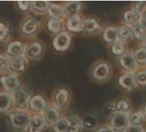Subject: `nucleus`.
Here are the masks:
<instances>
[{"instance_id":"nucleus-1","label":"nucleus","mask_w":146,"mask_h":132,"mask_svg":"<svg viewBox=\"0 0 146 132\" xmlns=\"http://www.w3.org/2000/svg\"><path fill=\"white\" fill-rule=\"evenodd\" d=\"M110 124L114 131H123L129 126L128 116L123 112H114L110 118Z\"/></svg>"},{"instance_id":"nucleus-2","label":"nucleus","mask_w":146,"mask_h":132,"mask_svg":"<svg viewBox=\"0 0 146 132\" xmlns=\"http://www.w3.org/2000/svg\"><path fill=\"white\" fill-rule=\"evenodd\" d=\"M29 117L27 112L18 111L10 114V122L15 129H23L28 125Z\"/></svg>"},{"instance_id":"nucleus-3","label":"nucleus","mask_w":146,"mask_h":132,"mask_svg":"<svg viewBox=\"0 0 146 132\" xmlns=\"http://www.w3.org/2000/svg\"><path fill=\"white\" fill-rule=\"evenodd\" d=\"M4 88L9 92V93H15L18 90V88L20 86V82L17 77L15 75H8L5 77H2L0 78Z\"/></svg>"},{"instance_id":"nucleus-4","label":"nucleus","mask_w":146,"mask_h":132,"mask_svg":"<svg viewBox=\"0 0 146 132\" xmlns=\"http://www.w3.org/2000/svg\"><path fill=\"white\" fill-rule=\"evenodd\" d=\"M70 40V37L67 33H60L53 40V47L58 51H64L69 48Z\"/></svg>"},{"instance_id":"nucleus-5","label":"nucleus","mask_w":146,"mask_h":132,"mask_svg":"<svg viewBox=\"0 0 146 132\" xmlns=\"http://www.w3.org/2000/svg\"><path fill=\"white\" fill-rule=\"evenodd\" d=\"M110 73L109 66L106 63H100L96 64L92 70V76L93 77L99 82L105 81Z\"/></svg>"},{"instance_id":"nucleus-6","label":"nucleus","mask_w":146,"mask_h":132,"mask_svg":"<svg viewBox=\"0 0 146 132\" xmlns=\"http://www.w3.org/2000/svg\"><path fill=\"white\" fill-rule=\"evenodd\" d=\"M46 126V121L40 115L32 116L28 123L29 132H41Z\"/></svg>"},{"instance_id":"nucleus-7","label":"nucleus","mask_w":146,"mask_h":132,"mask_svg":"<svg viewBox=\"0 0 146 132\" xmlns=\"http://www.w3.org/2000/svg\"><path fill=\"white\" fill-rule=\"evenodd\" d=\"M29 94L23 89H18L14 94L15 104L20 109H24L27 107L29 102Z\"/></svg>"},{"instance_id":"nucleus-8","label":"nucleus","mask_w":146,"mask_h":132,"mask_svg":"<svg viewBox=\"0 0 146 132\" xmlns=\"http://www.w3.org/2000/svg\"><path fill=\"white\" fill-rule=\"evenodd\" d=\"M119 84L124 89L127 91H131L137 86V82L135 77L131 74H125L119 77Z\"/></svg>"},{"instance_id":"nucleus-9","label":"nucleus","mask_w":146,"mask_h":132,"mask_svg":"<svg viewBox=\"0 0 146 132\" xmlns=\"http://www.w3.org/2000/svg\"><path fill=\"white\" fill-rule=\"evenodd\" d=\"M119 62L120 66L125 71H132L136 68V61L133 57V55L131 53H125L121 55Z\"/></svg>"},{"instance_id":"nucleus-10","label":"nucleus","mask_w":146,"mask_h":132,"mask_svg":"<svg viewBox=\"0 0 146 132\" xmlns=\"http://www.w3.org/2000/svg\"><path fill=\"white\" fill-rule=\"evenodd\" d=\"M39 28V22L35 18H29L25 20L22 26V32L25 35H32L36 33Z\"/></svg>"},{"instance_id":"nucleus-11","label":"nucleus","mask_w":146,"mask_h":132,"mask_svg":"<svg viewBox=\"0 0 146 132\" xmlns=\"http://www.w3.org/2000/svg\"><path fill=\"white\" fill-rule=\"evenodd\" d=\"M42 52V46L38 42H33L29 46H27L25 50V55L27 58L30 60H34L38 57Z\"/></svg>"},{"instance_id":"nucleus-12","label":"nucleus","mask_w":146,"mask_h":132,"mask_svg":"<svg viewBox=\"0 0 146 132\" xmlns=\"http://www.w3.org/2000/svg\"><path fill=\"white\" fill-rule=\"evenodd\" d=\"M66 27L68 30L71 32L74 33L81 32L84 30V21L78 16L74 17H70L66 22Z\"/></svg>"},{"instance_id":"nucleus-13","label":"nucleus","mask_w":146,"mask_h":132,"mask_svg":"<svg viewBox=\"0 0 146 132\" xmlns=\"http://www.w3.org/2000/svg\"><path fill=\"white\" fill-rule=\"evenodd\" d=\"M29 106L35 112H42L46 107V102L42 96L36 95L29 100Z\"/></svg>"},{"instance_id":"nucleus-14","label":"nucleus","mask_w":146,"mask_h":132,"mask_svg":"<svg viewBox=\"0 0 146 132\" xmlns=\"http://www.w3.org/2000/svg\"><path fill=\"white\" fill-rule=\"evenodd\" d=\"M68 123V131L67 132H80L82 128V123L78 117L73 114H69L66 117Z\"/></svg>"},{"instance_id":"nucleus-15","label":"nucleus","mask_w":146,"mask_h":132,"mask_svg":"<svg viewBox=\"0 0 146 132\" xmlns=\"http://www.w3.org/2000/svg\"><path fill=\"white\" fill-rule=\"evenodd\" d=\"M82 8V5L78 1H71L67 3L64 5V13L70 18L77 16V15L80 12Z\"/></svg>"},{"instance_id":"nucleus-16","label":"nucleus","mask_w":146,"mask_h":132,"mask_svg":"<svg viewBox=\"0 0 146 132\" xmlns=\"http://www.w3.org/2000/svg\"><path fill=\"white\" fill-rule=\"evenodd\" d=\"M46 123L47 122L50 124H54L57 121L60 119V114L58 109L54 106H50L46 108L45 112V117H44Z\"/></svg>"},{"instance_id":"nucleus-17","label":"nucleus","mask_w":146,"mask_h":132,"mask_svg":"<svg viewBox=\"0 0 146 132\" xmlns=\"http://www.w3.org/2000/svg\"><path fill=\"white\" fill-rule=\"evenodd\" d=\"M69 100V93L66 89H59L54 96V103L58 107H64Z\"/></svg>"},{"instance_id":"nucleus-18","label":"nucleus","mask_w":146,"mask_h":132,"mask_svg":"<svg viewBox=\"0 0 146 132\" xmlns=\"http://www.w3.org/2000/svg\"><path fill=\"white\" fill-rule=\"evenodd\" d=\"M12 106V97L7 93H0V112H5Z\"/></svg>"},{"instance_id":"nucleus-19","label":"nucleus","mask_w":146,"mask_h":132,"mask_svg":"<svg viewBox=\"0 0 146 132\" xmlns=\"http://www.w3.org/2000/svg\"><path fill=\"white\" fill-rule=\"evenodd\" d=\"M9 67L15 72H23L25 69V62L20 57H14L9 62Z\"/></svg>"},{"instance_id":"nucleus-20","label":"nucleus","mask_w":146,"mask_h":132,"mask_svg":"<svg viewBox=\"0 0 146 132\" xmlns=\"http://www.w3.org/2000/svg\"><path fill=\"white\" fill-rule=\"evenodd\" d=\"M100 28V25L98 24L96 20L93 18H88L84 21V31L88 34H94L99 31Z\"/></svg>"},{"instance_id":"nucleus-21","label":"nucleus","mask_w":146,"mask_h":132,"mask_svg":"<svg viewBox=\"0 0 146 132\" xmlns=\"http://www.w3.org/2000/svg\"><path fill=\"white\" fill-rule=\"evenodd\" d=\"M124 21L130 25H135L139 22L140 21V15L138 12L135 11L134 10H130L125 12L124 14Z\"/></svg>"},{"instance_id":"nucleus-22","label":"nucleus","mask_w":146,"mask_h":132,"mask_svg":"<svg viewBox=\"0 0 146 132\" xmlns=\"http://www.w3.org/2000/svg\"><path fill=\"white\" fill-rule=\"evenodd\" d=\"M48 14L52 19L60 20L64 15V11L63 7L58 5H51L48 7Z\"/></svg>"},{"instance_id":"nucleus-23","label":"nucleus","mask_w":146,"mask_h":132,"mask_svg":"<svg viewBox=\"0 0 146 132\" xmlns=\"http://www.w3.org/2000/svg\"><path fill=\"white\" fill-rule=\"evenodd\" d=\"M7 52L14 57H19L23 52V46L19 41L11 42L7 48Z\"/></svg>"},{"instance_id":"nucleus-24","label":"nucleus","mask_w":146,"mask_h":132,"mask_svg":"<svg viewBox=\"0 0 146 132\" xmlns=\"http://www.w3.org/2000/svg\"><path fill=\"white\" fill-rule=\"evenodd\" d=\"M131 33L138 40H143L144 39V37L146 36V29L140 22H138L131 27Z\"/></svg>"},{"instance_id":"nucleus-25","label":"nucleus","mask_w":146,"mask_h":132,"mask_svg":"<svg viewBox=\"0 0 146 132\" xmlns=\"http://www.w3.org/2000/svg\"><path fill=\"white\" fill-rule=\"evenodd\" d=\"M117 39V29L114 27H108L103 33V40L107 43H113Z\"/></svg>"},{"instance_id":"nucleus-26","label":"nucleus","mask_w":146,"mask_h":132,"mask_svg":"<svg viewBox=\"0 0 146 132\" xmlns=\"http://www.w3.org/2000/svg\"><path fill=\"white\" fill-rule=\"evenodd\" d=\"M47 29L52 34H58L62 29V22L58 19H50L46 24Z\"/></svg>"},{"instance_id":"nucleus-27","label":"nucleus","mask_w":146,"mask_h":132,"mask_svg":"<svg viewBox=\"0 0 146 132\" xmlns=\"http://www.w3.org/2000/svg\"><path fill=\"white\" fill-rule=\"evenodd\" d=\"M131 36V29L127 28L126 26H121L117 29V38L119 41H126L128 40Z\"/></svg>"},{"instance_id":"nucleus-28","label":"nucleus","mask_w":146,"mask_h":132,"mask_svg":"<svg viewBox=\"0 0 146 132\" xmlns=\"http://www.w3.org/2000/svg\"><path fill=\"white\" fill-rule=\"evenodd\" d=\"M97 123H98V120H97L96 117L92 114L86 115L83 120V125L88 129H92L96 128Z\"/></svg>"},{"instance_id":"nucleus-29","label":"nucleus","mask_w":146,"mask_h":132,"mask_svg":"<svg viewBox=\"0 0 146 132\" xmlns=\"http://www.w3.org/2000/svg\"><path fill=\"white\" fill-rule=\"evenodd\" d=\"M53 132H67L68 131V123L66 118H60L54 124H52Z\"/></svg>"},{"instance_id":"nucleus-30","label":"nucleus","mask_w":146,"mask_h":132,"mask_svg":"<svg viewBox=\"0 0 146 132\" xmlns=\"http://www.w3.org/2000/svg\"><path fill=\"white\" fill-rule=\"evenodd\" d=\"M31 6L33 7L35 11L41 13V12H45L46 10H48L49 3L46 1H34L31 3Z\"/></svg>"},{"instance_id":"nucleus-31","label":"nucleus","mask_w":146,"mask_h":132,"mask_svg":"<svg viewBox=\"0 0 146 132\" xmlns=\"http://www.w3.org/2000/svg\"><path fill=\"white\" fill-rule=\"evenodd\" d=\"M128 120H129V123H131V125L140 126V124L143 123V116L140 112H134L130 114V116L128 117Z\"/></svg>"},{"instance_id":"nucleus-32","label":"nucleus","mask_w":146,"mask_h":132,"mask_svg":"<svg viewBox=\"0 0 146 132\" xmlns=\"http://www.w3.org/2000/svg\"><path fill=\"white\" fill-rule=\"evenodd\" d=\"M133 57L136 63L143 64L146 63V50L143 48H139L135 51L133 54Z\"/></svg>"},{"instance_id":"nucleus-33","label":"nucleus","mask_w":146,"mask_h":132,"mask_svg":"<svg viewBox=\"0 0 146 132\" xmlns=\"http://www.w3.org/2000/svg\"><path fill=\"white\" fill-rule=\"evenodd\" d=\"M125 49V47L124 43L119 40H116L115 42L113 43L111 51H112L113 54H114L116 56H121V55H123Z\"/></svg>"},{"instance_id":"nucleus-34","label":"nucleus","mask_w":146,"mask_h":132,"mask_svg":"<svg viewBox=\"0 0 146 132\" xmlns=\"http://www.w3.org/2000/svg\"><path fill=\"white\" fill-rule=\"evenodd\" d=\"M115 108H116V111H118V112H123V113H125L130 108V103L126 100H124V99L123 100H119L116 103Z\"/></svg>"},{"instance_id":"nucleus-35","label":"nucleus","mask_w":146,"mask_h":132,"mask_svg":"<svg viewBox=\"0 0 146 132\" xmlns=\"http://www.w3.org/2000/svg\"><path fill=\"white\" fill-rule=\"evenodd\" d=\"M135 79L138 84L142 86H145L146 85V71H141L137 72V74L135 77Z\"/></svg>"},{"instance_id":"nucleus-36","label":"nucleus","mask_w":146,"mask_h":132,"mask_svg":"<svg viewBox=\"0 0 146 132\" xmlns=\"http://www.w3.org/2000/svg\"><path fill=\"white\" fill-rule=\"evenodd\" d=\"M8 66H9V63L6 57L4 55H0V73L5 72L8 68Z\"/></svg>"},{"instance_id":"nucleus-37","label":"nucleus","mask_w":146,"mask_h":132,"mask_svg":"<svg viewBox=\"0 0 146 132\" xmlns=\"http://www.w3.org/2000/svg\"><path fill=\"white\" fill-rule=\"evenodd\" d=\"M8 34H9V28L3 23H0V42L3 41L6 38Z\"/></svg>"},{"instance_id":"nucleus-38","label":"nucleus","mask_w":146,"mask_h":132,"mask_svg":"<svg viewBox=\"0 0 146 132\" xmlns=\"http://www.w3.org/2000/svg\"><path fill=\"white\" fill-rule=\"evenodd\" d=\"M17 5L22 11H27L29 10V7L31 6V3L29 1H18Z\"/></svg>"},{"instance_id":"nucleus-39","label":"nucleus","mask_w":146,"mask_h":132,"mask_svg":"<svg viewBox=\"0 0 146 132\" xmlns=\"http://www.w3.org/2000/svg\"><path fill=\"white\" fill-rule=\"evenodd\" d=\"M133 5H134V9H135L134 11L138 12V11H142L143 9V7L146 5V2L145 1L144 2L137 1V2H135Z\"/></svg>"},{"instance_id":"nucleus-40","label":"nucleus","mask_w":146,"mask_h":132,"mask_svg":"<svg viewBox=\"0 0 146 132\" xmlns=\"http://www.w3.org/2000/svg\"><path fill=\"white\" fill-rule=\"evenodd\" d=\"M125 132H143V129L140 126H134V125H129Z\"/></svg>"},{"instance_id":"nucleus-41","label":"nucleus","mask_w":146,"mask_h":132,"mask_svg":"<svg viewBox=\"0 0 146 132\" xmlns=\"http://www.w3.org/2000/svg\"><path fill=\"white\" fill-rule=\"evenodd\" d=\"M115 111H116V108H115V105H113V104H108L105 107L106 113H113Z\"/></svg>"},{"instance_id":"nucleus-42","label":"nucleus","mask_w":146,"mask_h":132,"mask_svg":"<svg viewBox=\"0 0 146 132\" xmlns=\"http://www.w3.org/2000/svg\"><path fill=\"white\" fill-rule=\"evenodd\" d=\"M96 132H115L110 126H102L99 128Z\"/></svg>"},{"instance_id":"nucleus-43","label":"nucleus","mask_w":146,"mask_h":132,"mask_svg":"<svg viewBox=\"0 0 146 132\" xmlns=\"http://www.w3.org/2000/svg\"><path fill=\"white\" fill-rule=\"evenodd\" d=\"M142 25L145 28V29H146V14L143 16V21H142Z\"/></svg>"},{"instance_id":"nucleus-44","label":"nucleus","mask_w":146,"mask_h":132,"mask_svg":"<svg viewBox=\"0 0 146 132\" xmlns=\"http://www.w3.org/2000/svg\"><path fill=\"white\" fill-rule=\"evenodd\" d=\"M143 49H145L146 50V36L144 37V39L143 40Z\"/></svg>"},{"instance_id":"nucleus-45","label":"nucleus","mask_w":146,"mask_h":132,"mask_svg":"<svg viewBox=\"0 0 146 132\" xmlns=\"http://www.w3.org/2000/svg\"><path fill=\"white\" fill-rule=\"evenodd\" d=\"M143 115H144V117H146V104H145L144 106H143Z\"/></svg>"}]
</instances>
